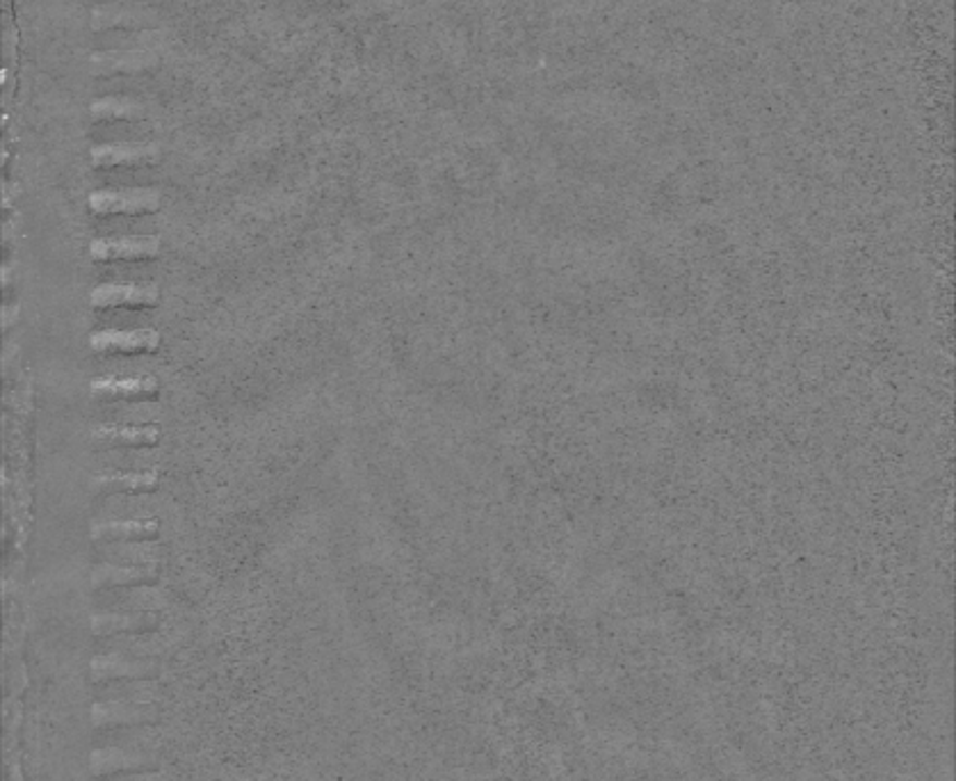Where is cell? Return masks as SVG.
Segmentation results:
<instances>
[{"mask_svg": "<svg viewBox=\"0 0 956 781\" xmlns=\"http://www.w3.org/2000/svg\"><path fill=\"white\" fill-rule=\"evenodd\" d=\"M162 195L156 187H133V191H97L87 199L94 216H145L160 210Z\"/></svg>", "mask_w": 956, "mask_h": 781, "instance_id": "cell-1", "label": "cell"}, {"mask_svg": "<svg viewBox=\"0 0 956 781\" xmlns=\"http://www.w3.org/2000/svg\"><path fill=\"white\" fill-rule=\"evenodd\" d=\"M162 662L158 658H131L124 654H94L89 662L91 683L114 679H158Z\"/></svg>", "mask_w": 956, "mask_h": 781, "instance_id": "cell-2", "label": "cell"}, {"mask_svg": "<svg viewBox=\"0 0 956 781\" xmlns=\"http://www.w3.org/2000/svg\"><path fill=\"white\" fill-rule=\"evenodd\" d=\"M158 56L145 49L131 51H101L91 53L87 60L89 74L94 78H114V76H139L158 66Z\"/></svg>", "mask_w": 956, "mask_h": 781, "instance_id": "cell-3", "label": "cell"}, {"mask_svg": "<svg viewBox=\"0 0 956 781\" xmlns=\"http://www.w3.org/2000/svg\"><path fill=\"white\" fill-rule=\"evenodd\" d=\"M158 752H139V749H119V747H94L89 756V766L94 777L117 774V772H147L160 770Z\"/></svg>", "mask_w": 956, "mask_h": 781, "instance_id": "cell-4", "label": "cell"}, {"mask_svg": "<svg viewBox=\"0 0 956 781\" xmlns=\"http://www.w3.org/2000/svg\"><path fill=\"white\" fill-rule=\"evenodd\" d=\"M158 722H160V704L94 701V706H91V724H94V729L158 724Z\"/></svg>", "mask_w": 956, "mask_h": 781, "instance_id": "cell-5", "label": "cell"}, {"mask_svg": "<svg viewBox=\"0 0 956 781\" xmlns=\"http://www.w3.org/2000/svg\"><path fill=\"white\" fill-rule=\"evenodd\" d=\"M94 168H139L156 164L162 158L158 145L151 142H117V145H99L89 151Z\"/></svg>", "mask_w": 956, "mask_h": 781, "instance_id": "cell-6", "label": "cell"}, {"mask_svg": "<svg viewBox=\"0 0 956 781\" xmlns=\"http://www.w3.org/2000/svg\"><path fill=\"white\" fill-rule=\"evenodd\" d=\"M162 252L158 235H126V239H97L89 243V256L94 260H137L156 258Z\"/></svg>", "mask_w": 956, "mask_h": 781, "instance_id": "cell-7", "label": "cell"}, {"mask_svg": "<svg viewBox=\"0 0 956 781\" xmlns=\"http://www.w3.org/2000/svg\"><path fill=\"white\" fill-rule=\"evenodd\" d=\"M94 701H137L160 704L164 699L158 679H114L91 685Z\"/></svg>", "mask_w": 956, "mask_h": 781, "instance_id": "cell-8", "label": "cell"}, {"mask_svg": "<svg viewBox=\"0 0 956 781\" xmlns=\"http://www.w3.org/2000/svg\"><path fill=\"white\" fill-rule=\"evenodd\" d=\"M162 624L156 610H135V612H97L91 614L89 626L97 637L110 635H131V633H151Z\"/></svg>", "mask_w": 956, "mask_h": 781, "instance_id": "cell-9", "label": "cell"}, {"mask_svg": "<svg viewBox=\"0 0 956 781\" xmlns=\"http://www.w3.org/2000/svg\"><path fill=\"white\" fill-rule=\"evenodd\" d=\"M87 343L94 352H101V354H110V352L135 354V352H156L160 347L162 339L156 329H133V331L106 329V331H94V334H89Z\"/></svg>", "mask_w": 956, "mask_h": 781, "instance_id": "cell-10", "label": "cell"}, {"mask_svg": "<svg viewBox=\"0 0 956 781\" xmlns=\"http://www.w3.org/2000/svg\"><path fill=\"white\" fill-rule=\"evenodd\" d=\"M160 302L158 286H139V283H103L89 293L94 309H112V306H156Z\"/></svg>", "mask_w": 956, "mask_h": 781, "instance_id": "cell-11", "label": "cell"}, {"mask_svg": "<svg viewBox=\"0 0 956 781\" xmlns=\"http://www.w3.org/2000/svg\"><path fill=\"white\" fill-rule=\"evenodd\" d=\"M158 745H160V733H158L156 724L108 727V729H94V733H91V747L158 752Z\"/></svg>", "mask_w": 956, "mask_h": 781, "instance_id": "cell-12", "label": "cell"}, {"mask_svg": "<svg viewBox=\"0 0 956 781\" xmlns=\"http://www.w3.org/2000/svg\"><path fill=\"white\" fill-rule=\"evenodd\" d=\"M91 398L99 400H151L160 393V382L151 375L145 377H126V380H114V377H99L89 385Z\"/></svg>", "mask_w": 956, "mask_h": 781, "instance_id": "cell-13", "label": "cell"}, {"mask_svg": "<svg viewBox=\"0 0 956 781\" xmlns=\"http://www.w3.org/2000/svg\"><path fill=\"white\" fill-rule=\"evenodd\" d=\"M106 645L97 654H124L131 658H158L172 649L170 640H164L156 631L151 633H131V635H110L103 637Z\"/></svg>", "mask_w": 956, "mask_h": 781, "instance_id": "cell-14", "label": "cell"}, {"mask_svg": "<svg viewBox=\"0 0 956 781\" xmlns=\"http://www.w3.org/2000/svg\"><path fill=\"white\" fill-rule=\"evenodd\" d=\"M94 443L103 448L108 446H128V448H147L156 446L162 439L160 428L156 425H97L89 430Z\"/></svg>", "mask_w": 956, "mask_h": 781, "instance_id": "cell-15", "label": "cell"}, {"mask_svg": "<svg viewBox=\"0 0 956 781\" xmlns=\"http://www.w3.org/2000/svg\"><path fill=\"white\" fill-rule=\"evenodd\" d=\"M158 581L156 566H117L99 564L89 574L91 587L112 589V587H139Z\"/></svg>", "mask_w": 956, "mask_h": 781, "instance_id": "cell-16", "label": "cell"}, {"mask_svg": "<svg viewBox=\"0 0 956 781\" xmlns=\"http://www.w3.org/2000/svg\"><path fill=\"white\" fill-rule=\"evenodd\" d=\"M160 535L156 518H126V521H99L91 524L89 537L94 541H122V539H154Z\"/></svg>", "mask_w": 956, "mask_h": 781, "instance_id": "cell-17", "label": "cell"}, {"mask_svg": "<svg viewBox=\"0 0 956 781\" xmlns=\"http://www.w3.org/2000/svg\"><path fill=\"white\" fill-rule=\"evenodd\" d=\"M160 487L158 471H145V473H103V476H94L89 480V491L103 496V493H142V491H156Z\"/></svg>", "mask_w": 956, "mask_h": 781, "instance_id": "cell-18", "label": "cell"}, {"mask_svg": "<svg viewBox=\"0 0 956 781\" xmlns=\"http://www.w3.org/2000/svg\"><path fill=\"white\" fill-rule=\"evenodd\" d=\"M91 30H139L151 26V16L142 10L124 8V5H99L91 10L89 19Z\"/></svg>", "mask_w": 956, "mask_h": 781, "instance_id": "cell-19", "label": "cell"}, {"mask_svg": "<svg viewBox=\"0 0 956 781\" xmlns=\"http://www.w3.org/2000/svg\"><path fill=\"white\" fill-rule=\"evenodd\" d=\"M89 114L94 122H137L145 120L147 110L139 101L126 97H103L91 101Z\"/></svg>", "mask_w": 956, "mask_h": 781, "instance_id": "cell-20", "label": "cell"}, {"mask_svg": "<svg viewBox=\"0 0 956 781\" xmlns=\"http://www.w3.org/2000/svg\"><path fill=\"white\" fill-rule=\"evenodd\" d=\"M94 781H167V777L160 770H147V772L103 774V777H94Z\"/></svg>", "mask_w": 956, "mask_h": 781, "instance_id": "cell-21", "label": "cell"}]
</instances>
